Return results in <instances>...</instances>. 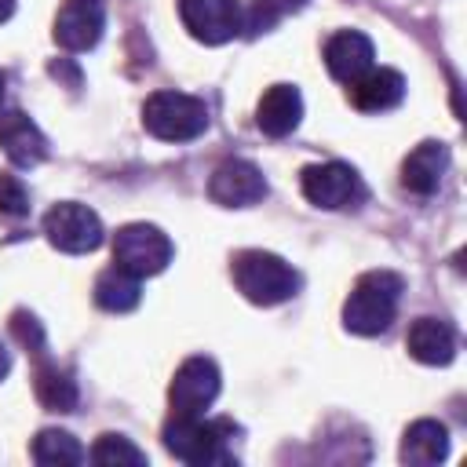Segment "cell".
<instances>
[{"mask_svg":"<svg viewBox=\"0 0 467 467\" xmlns=\"http://www.w3.org/2000/svg\"><path fill=\"white\" fill-rule=\"evenodd\" d=\"M405 281L394 270H368L354 281L350 296L343 299V328L354 336H379L390 328Z\"/></svg>","mask_w":467,"mask_h":467,"instance_id":"cell-1","label":"cell"},{"mask_svg":"<svg viewBox=\"0 0 467 467\" xmlns=\"http://www.w3.org/2000/svg\"><path fill=\"white\" fill-rule=\"evenodd\" d=\"M234 434V427L226 420H204L201 416H190V412H171L164 420V431H161V441L168 449V456H175L179 463H190V467H215V463H230V449H226V438Z\"/></svg>","mask_w":467,"mask_h":467,"instance_id":"cell-2","label":"cell"},{"mask_svg":"<svg viewBox=\"0 0 467 467\" xmlns=\"http://www.w3.org/2000/svg\"><path fill=\"white\" fill-rule=\"evenodd\" d=\"M230 277L237 292L255 306H277L299 292V274L292 270V263L263 248L237 252L230 259Z\"/></svg>","mask_w":467,"mask_h":467,"instance_id":"cell-3","label":"cell"},{"mask_svg":"<svg viewBox=\"0 0 467 467\" xmlns=\"http://www.w3.org/2000/svg\"><path fill=\"white\" fill-rule=\"evenodd\" d=\"M142 128L161 142H190L208 131V106L186 91H153L142 102Z\"/></svg>","mask_w":467,"mask_h":467,"instance_id":"cell-4","label":"cell"},{"mask_svg":"<svg viewBox=\"0 0 467 467\" xmlns=\"http://www.w3.org/2000/svg\"><path fill=\"white\" fill-rule=\"evenodd\" d=\"M44 237L51 241V248H58L66 255H84L106 241V226L95 208H88L80 201H58L44 215Z\"/></svg>","mask_w":467,"mask_h":467,"instance_id":"cell-5","label":"cell"},{"mask_svg":"<svg viewBox=\"0 0 467 467\" xmlns=\"http://www.w3.org/2000/svg\"><path fill=\"white\" fill-rule=\"evenodd\" d=\"M299 190L314 208L339 212V208H358L365 201V182L361 175L343 164V161H325V164H306L299 171Z\"/></svg>","mask_w":467,"mask_h":467,"instance_id":"cell-6","label":"cell"},{"mask_svg":"<svg viewBox=\"0 0 467 467\" xmlns=\"http://www.w3.org/2000/svg\"><path fill=\"white\" fill-rule=\"evenodd\" d=\"M113 263L135 277H153L171 263V237L153 223H128L113 234Z\"/></svg>","mask_w":467,"mask_h":467,"instance_id":"cell-7","label":"cell"},{"mask_svg":"<svg viewBox=\"0 0 467 467\" xmlns=\"http://www.w3.org/2000/svg\"><path fill=\"white\" fill-rule=\"evenodd\" d=\"M179 18L186 33L208 47L230 44L244 29V7L237 0H179Z\"/></svg>","mask_w":467,"mask_h":467,"instance_id":"cell-8","label":"cell"},{"mask_svg":"<svg viewBox=\"0 0 467 467\" xmlns=\"http://www.w3.org/2000/svg\"><path fill=\"white\" fill-rule=\"evenodd\" d=\"M219 387H223L219 365L204 354H193L175 368V376L168 383V405H171V412L201 416L219 398Z\"/></svg>","mask_w":467,"mask_h":467,"instance_id":"cell-9","label":"cell"},{"mask_svg":"<svg viewBox=\"0 0 467 467\" xmlns=\"http://www.w3.org/2000/svg\"><path fill=\"white\" fill-rule=\"evenodd\" d=\"M106 29V4L102 0H62L55 15V44L62 51H91Z\"/></svg>","mask_w":467,"mask_h":467,"instance_id":"cell-10","label":"cell"},{"mask_svg":"<svg viewBox=\"0 0 467 467\" xmlns=\"http://www.w3.org/2000/svg\"><path fill=\"white\" fill-rule=\"evenodd\" d=\"M208 197L223 208H248L266 197V179L252 161H223L208 179Z\"/></svg>","mask_w":467,"mask_h":467,"instance_id":"cell-11","label":"cell"},{"mask_svg":"<svg viewBox=\"0 0 467 467\" xmlns=\"http://www.w3.org/2000/svg\"><path fill=\"white\" fill-rule=\"evenodd\" d=\"M325 66H328L332 80L350 84L365 69L376 66V47H372V40L361 29H339V33H332L325 40Z\"/></svg>","mask_w":467,"mask_h":467,"instance_id":"cell-12","label":"cell"},{"mask_svg":"<svg viewBox=\"0 0 467 467\" xmlns=\"http://www.w3.org/2000/svg\"><path fill=\"white\" fill-rule=\"evenodd\" d=\"M347 99L361 113H387V109L401 106V99H405V77L398 69H390V66H372L358 80L347 84Z\"/></svg>","mask_w":467,"mask_h":467,"instance_id":"cell-13","label":"cell"},{"mask_svg":"<svg viewBox=\"0 0 467 467\" xmlns=\"http://www.w3.org/2000/svg\"><path fill=\"white\" fill-rule=\"evenodd\" d=\"M0 150L15 168H36L47 157V135L22 109H7L0 117Z\"/></svg>","mask_w":467,"mask_h":467,"instance_id":"cell-14","label":"cell"},{"mask_svg":"<svg viewBox=\"0 0 467 467\" xmlns=\"http://www.w3.org/2000/svg\"><path fill=\"white\" fill-rule=\"evenodd\" d=\"M303 120V95L296 84H270L255 106V128L270 139H285Z\"/></svg>","mask_w":467,"mask_h":467,"instance_id":"cell-15","label":"cell"},{"mask_svg":"<svg viewBox=\"0 0 467 467\" xmlns=\"http://www.w3.org/2000/svg\"><path fill=\"white\" fill-rule=\"evenodd\" d=\"M445 168H449V146L434 142V139H423L401 161V186L409 193H416V197H431L441 186Z\"/></svg>","mask_w":467,"mask_h":467,"instance_id":"cell-16","label":"cell"},{"mask_svg":"<svg viewBox=\"0 0 467 467\" xmlns=\"http://www.w3.org/2000/svg\"><path fill=\"white\" fill-rule=\"evenodd\" d=\"M405 347L420 365H449L456 358V328L445 317H416L405 332Z\"/></svg>","mask_w":467,"mask_h":467,"instance_id":"cell-17","label":"cell"},{"mask_svg":"<svg viewBox=\"0 0 467 467\" xmlns=\"http://www.w3.org/2000/svg\"><path fill=\"white\" fill-rule=\"evenodd\" d=\"M401 463L412 467H434L449 456V427L438 420H416L405 427L401 434V449H398Z\"/></svg>","mask_w":467,"mask_h":467,"instance_id":"cell-18","label":"cell"},{"mask_svg":"<svg viewBox=\"0 0 467 467\" xmlns=\"http://www.w3.org/2000/svg\"><path fill=\"white\" fill-rule=\"evenodd\" d=\"M139 299H142V277L128 274L124 266L113 263L95 277V303L109 314H128L139 306Z\"/></svg>","mask_w":467,"mask_h":467,"instance_id":"cell-19","label":"cell"},{"mask_svg":"<svg viewBox=\"0 0 467 467\" xmlns=\"http://www.w3.org/2000/svg\"><path fill=\"white\" fill-rule=\"evenodd\" d=\"M33 390H36V401L51 412H73V405H77V379L66 368H58L55 361L36 365Z\"/></svg>","mask_w":467,"mask_h":467,"instance_id":"cell-20","label":"cell"},{"mask_svg":"<svg viewBox=\"0 0 467 467\" xmlns=\"http://www.w3.org/2000/svg\"><path fill=\"white\" fill-rule=\"evenodd\" d=\"M29 456L40 463V467H77L88 460L84 445L69 434V431H58V427H44L33 445H29Z\"/></svg>","mask_w":467,"mask_h":467,"instance_id":"cell-21","label":"cell"},{"mask_svg":"<svg viewBox=\"0 0 467 467\" xmlns=\"http://www.w3.org/2000/svg\"><path fill=\"white\" fill-rule=\"evenodd\" d=\"M88 456H91V463H99V467H146V452H142L131 438L113 434V431L99 434Z\"/></svg>","mask_w":467,"mask_h":467,"instance_id":"cell-22","label":"cell"},{"mask_svg":"<svg viewBox=\"0 0 467 467\" xmlns=\"http://www.w3.org/2000/svg\"><path fill=\"white\" fill-rule=\"evenodd\" d=\"M306 0H252L244 7V33L259 36V33H270L277 22H285L292 11H299Z\"/></svg>","mask_w":467,"mask_h":467,"instance_id":"cell-23","label":"cell"},{"mask_svg":"<svg viewBox=\"0 0 467 467\" xmlns=\"http://www.w3.org/2000/svg\"><path fill=\"white\" fill-rule=\"evenodd\" d=\"M0 215L4 219H22V215H29V193H26V186H22V179L18 175H0Z\"/></svg>","mask_w":467,"mask_h":467,"instance_id":"cell-24","label":"cell"},{"mask_svg":"<svg viewBox=\"0 0 467 467\" xmlns=\"http://www.w3.org/2000/svg\"><path fill=\"white\" fill-rule=\"evenodd\" d=\"M11 332H15L18 343L29 347V350H40V347H44V328H40V321H36L33 314H26V310H15V314H11Z\"/></svg>","mask_w":467,"mask_h":467,"instance_id":"cell-25","label":"cell"},{"mask_svg":"<svg viewBox=\"0 0 467 467\" xmlns=\"http://www.w3.org/2000/svg\"><path fill=\"white\" fill-rule=\"evenodd\" d=\"M7 372H11V354H7V347L0 343V379H4Z\"/></svg>","mask_w":467,"mask_h":467,"instance_id":"cell-26","label":"cell"},{"mask_svg":"<svg viewBox=\"0 0 467 467\" xmlns=\"http://www.w3.org/2000/svg\"><path fill=\"white\" fill-rule=\"evenodd\" d=\"M15 15V0H0V22H7Z\"/></svg>","mask_w":467,"mask_h":467,"instance_id":"cell-27","label":"cell"},{"mask_svg":"<svg viewBox=\"0 0 467 467\" xmlns=\"http://www.w3.org/2000/svg\"><path fill=\"white\" fill-rule=\"evenodd\" d=\"M4 95H7V73L0 69V106H4Z\"/></svg>","mask_w":467,"mask_h":467,"instance_id":"cell-28","label":"cell"}]
</instances>
